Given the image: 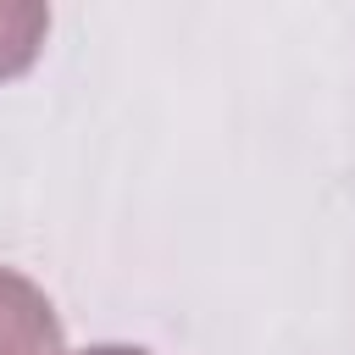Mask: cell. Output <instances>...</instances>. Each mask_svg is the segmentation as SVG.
<instances>
[{"mask_svg":"<svg viewBox=\"0 0 355 355\" xmlns=\"http://www.w3.org/2000/svg\"><path fill=\"white\" fill-rule=\"evenodd\" d=\"M78 355H150V349H133V344H89Z\"/></svg>","mask_w":355,"mask_h":355,"instance_id":"cell-3","label":"cell"},{"mask_svg":"<svg viewBox=\"0 0 355 355\" xmlns=\"http://www.w3.org/2000/svg\"><path fill=\"white\" fill-rule=\"evenodd\" d=\"M0 355H61V316L44 288L0 266Z\"/></svg>","mask_w":355,"mask_h":355,"instance_id":"cell-1","label":"cell"},{"mask_svg":"<svg viewBox=\"0 0 355 355\" xmlns=\"http://www.w3.org/2000/svg\"><path fill=\"white\" fill-rule=\"evenodd\" d=\"M50 33V0H0V83L22 78Z\"/></svg>","mask_w":355,"mask_h":355,"instance_id":"cell-2","label":"cell"}]
</instances>
